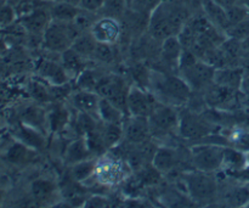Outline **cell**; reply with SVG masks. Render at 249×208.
Here are the masks:
<instances>
[{
    "mask_svg": "<svg viewBox=\"0 0 249 208\" xmlns=\"http://www.w3.org/2000/svg\"><path fill=\"white\" fill-rule=\"evenodd\" d=\"M243 80V70L237 67H224L218 68L215 71V77H214V83L225 87L237 89L241 88Z\"/></svg>",
    "mask_w": 249,
    "mask_h": 208,
    "instance_id": "22",
    "label": "cell"
},
{
    "mask_svg": "<svg viewBox=\"0 0 249 208\" xmlns=\"http://www.w3.org/2000/svg\"><path fill=\"white\" fill-rule=\"evenodd\" d=\"M225 149L223 146L204 144L197 145L191 150L192 167L197 170L214 173L223 168Z\"/></svg>",
    "mask_w": 249,
    "mask_h": 208,
    "instance_id": "6",
    "label": "cell"
},
{
    "mask_svg": "<svg viewBox=\"0 0 249 208\" xmlns=\"http://www.w3.org/2000/svg\"><path fill=\"white\" fill-rule=\"evenodd\" d=\"M97 117L100 118V121L105 122V123H123L125 119V113L117 106H114L111 101L104 99V97H100Z\"/></svg>",
    "mask_w": 249,
    "mask_h": 208,
    "instance_id": "23",
    "label": "cell"
},
{
    "mask_svg": "<svg viewBox=\"0 0 249 208\" xmlns=\"http://www.w3.org/2000/svg\"><path fill=\"white\" fill-rule=\"evenodd\" d=\"M241 2H242L243 5H246V6L249 9V0H241Z\"/></svg>",
    "mask_w": 249,
    "mask_h": 208,
    "instance_id": "41",
    "label": "cell"
},
{
    "mask_svg": "<svg viewBox=\"0 0 249 208\" xmlns=\"http://www.w3.org/2000/svg\"><path fill=\"white\" fill-rule=\"evenodd\" d=\"M226 36L229 38L237 39V40H245V39L249 38V16L236 23L235 26L230 27L226 31Z\"/></svg>",
    "mask_w": 249,
    "mask_h": 208,
    "instance_id": "33",
    "label": "cell"
},
{
    "mask_svg": "<svg viewBox=\"0 0 249 208\" xmlns=\"http://www.w3.org/2000/svg\"><path fill=\"white\" fill-rule=\"evenodd\" d=\"M215 71L216 68L214 66L202 58H198L191 66L179 71V75L186 80V83L194 92V90L208 89L214 83Z\"/></svg>",
    "mask_w": 249,
    "mask_h": 208,
    "instance_id": "9",
    "label": "cell"
},
{
    "mask_svg": "<svg viewBox=\"0 0 249 208\" xmlns=\"http://www.w3.org/2000/svg\"><path fill=\"white\" fill-rule=\"evenodd\" d=\"M213 1H215L216 4L223 6L224 9H228V7L232 6V5H236L238 4V2H241V0H213Z\"/></svg>",
    "mask_w": 249,
    "mask_h": 208,
    "instance_id": "39",
    "label": "cell"
},
{
    "mask_svg": "<svg viewBox=\"0 0 249 208\" xmlns=\"http://www.w3.org/2000/svg\"><path fill=\"white\" fill-rule=\"evenodd\" d=\"M32 196L39 204L48 202L56 191V185L49 179H36L32 183Z\"/></svg>",
    "mask_w": 249,
    "mask_h": 208,
    "instance_id": "27",
    "label": "cell"
},
{
    "mask_svg": "<svg viewBox=\"0 0 249 208\" xmlns=\"http://www.w3.org/2000/svg\"><path fill=\"white\" fill-rule=\"evenodd\" d=\"M1 197H2V195H1V191H0V201H1Z\"/></svg>",
    "mask_w": 249,
    "mask_h": 208,
    "instance_id": "42",
    "label": "cell"
},
{
    "mask_svg": "<svg viewBox=\"0 0 249 208\" xmlns=\"http://www.w3.org/2000/svg\"><path fill=\"white\" fill-rule=\"evenodd\" d=\"M19 19V23L22 24L24 29L27 32H29L33 36H41L45 32L46 27L49 26V23L51 22V15H50V7L46 9L44 6H38L33 10L32 12H29L26 16L21 17Z\"/></svg>",
    "mask_w": 249,
    "mask_h": 208,
    "instance_id": "13",
    "label": "cell"
},
{
    "mask_svg": "<svg viewBox=\"0 0 249 208\" xmlns=\"http://www.w3.org/2000/svg\"><path fill=\"white\" fill-rule=\"evenodd\" d=\"M100 126L102 140L107 149H113L124 139L123 123H105Z\"/></svg>",
    "mask_w": 249,
    "mask_h": 208,
    "instance_id": "24",
    "label": "cell"
},
{
    "mask_svg": "<svg viewBox=\"0 0 249 208\" xmlns=\"http://www.w3.org/2000/svg\"><path fill=\"white\" fill-rule=\"evenodd\" d=\"M95 168H96V163L94 161L85 160L82 162H78L73 165L72 168V177L75 183H82L84 180L89 179L92 174L95 173Z\"/></svg>",
    "mask_w": 249,
    "mask_h": 208,
    "instance_id": "31",
    "label": "cell"
},
{
    "mask_svg": "<svg viewBox=\"0 0 249 208\" xmlns=\"http://www.w3.org/2000/svg\"><path fill=\"white\" fill-rule=\"evenodd\" d=\"M124 140L129 145H139L150 141L151 129L148 124V119L143 117H131L124 119L123 122Z\"/></svg>",
    "mask_w": 249,
    "mask_h": 208,
    "instance_id": "11",
    "label": "cell"
},
{
    "mask_svg": "<svg viewBox=\"0 0 249 208\" xmlns=\"http://www.w3.org/2000/svg\"><path fill=\"white\" fill-rule=\"evenodd\" d=\"M190 19L186 9L172 0H165L148 19L147 33L156 41L162 43L169 37L178 36L187 19Z\"/></svg>",
    "mask_w": 249,
    "mask_h": 208,
    "instance_id": "1",
    "label": "cell"
},
{
    "mask_svg": "<svg viewBox=\"0 0 249 208\" xmlns=\"http://www.w3.org/2000/svg\"><path fill=\"white\" fill-rule=\"evenodd\" d=\"M90 153H91V151H90L89 145H88L87 140L83 136V138L74 140L67 146V150H66V161L68 163H71V165H75V163L88 160Z\"/></svg>",
    "mask_w": 249,
    "mask_h": 208,
    "instance_id": "25",
    "label": "cell"
},
{
    "mask_svg": "<svg viewBox=\"0 0 249 208\" xmlns=\"http://www.w3.org/2000/svg\"><path fill=\"white\" fill-rule=\"evenodd\" d=\"M147 119L152 136H165L179 129L180 113L175 106L158 101Z\"/></svg>",
    "mask_w": 249,
    "mask_h": 208,
    "instance_id": "5",
    "label": "cell"
},
{
    "mask_svg": "<svg viewBox=\"0 0 249 208\" xmlns=\"http://www.w3.org/2000/svg\"><path fill=\"white\" fill-rule=\"evenodd\" d=\"M88 58L83 57L74 49L70 48L61 54V65L65 68L70 78H77L83 71L87 70Z\"/></svg>",
    "mask_w": 249,
    "mask_h": 208,
    "instance_id": "17",
    "label": "cell"
},
{
    "mask_svg": "<svg viewBox=\"0 0 249 208\" xmlns=\"http://www.w3.org/2000/svg\"><path fill=\"white\" fill-rule=\"evenodd\" d=\"M185 184L191 197L196 201H208L214 197L218 190L215 178L213 173L202 172L195 170V172L185 175Z\"/></svg>",
    "mask_w": 249,
    "mask_h": 208,
    "instance_id": "7",
    "label": "cell"
},
{
    "mask_svg": "<svg viewBox=\"0 0 249 208\" xmlns=\"http://www.w3.org/2000/svg\"><path fill=\"white\" fill-rule=\"evenodd\" d=\"M27 156V149L24 148L21 144H15L10 148V150L7 151L6 158L12 163H19L26 158Z\"/></svg>",
    "mask_w": 249,
    "mask_h": 208,
    "instance_id": "36",
    "label": "cell"
},
{
    "mask_svg": "<svg viewBox=\"0 0 249 208\" xmlns=\"http://www.w3.org/2000/svg\"><path fill=\"white\" fill-rule=\"evenodd\" d=\"M80 32L75 28L72 22H61L51 19L49 26L41 37L44 48L53 53L62 54L72 46Z\"/></svg>",
    "mask_w": 249,
    "mask_h": 208,
    "instance_id": "3",
    "label": "cell"
},
{
    "mask_svg": "<svg viewBox=\"0 0 249 208\" xmlns=\"http://www.w3.org/2000/svg\"><path fill=\"white\" fill-rule=\"evenodd\" d=\"M39 72L43 76L45 79H48L49 82L53 85H63L67 84L68 75L66 73L63 66L57 62H53V61H45V62L41 63L40 68H39Z\"/></svg>",
    "mask_w": 249,
    "mask_h": 208,
    "instance_id": "20",
    "label": "cell"
},
{
    "mask_svg": "<svg viewBox=\"0 0 249 208\" xmlns=\"http://www.w3.org/2000/svg\"><path fill=\"white\" fill-rule=\"evenodd\" d=\"M114 45L116 44H106L97 41V46L95 49L92 58L97 61V62L104 63V65H112L116 61V49H114Z\"/></svg>",
    "mask_w": 249,
    "mask_h": 208,
    "instance_id": "30",
    "label": "cell"
},
{
    "mask_svg": "<svg viewBox=\"0 0 249 208\" xmlns=\"http://www.w3.org/2000/svg\"><path fill=\"white\" fill-rule=\"evenodd\" d=\"M129 88L126 85L125 78L121 75H107L100 77L96 83L95 92L99 94L100 97L111 101L114 106L128 114V107H126V97H128Z\"/></svg>",
    "mask_w": 249,
    "mask_h": 208,
    "instance_id": "4",
    "label": "cell"
},
{
    "mask_svg": "<svg viewBox=\"0 0 249 208\" xmlns=\"http://www.w3.org/2000/svg\"><path fill=\"white\" fill-rule=\"evenodd\" d=\"M129 75L133 77L134 83L143 89L150 90L151 83V71L143 63H134L129 68Z\"/></svg>",
    "mask_w": 249,
    "mask_h": 208,
    "instance_id": "28",
    "label": "cell"
},
{
    "mask_svg": "<svg viewBox=\"0 0 249 208\" xmlns=\"http://www.w3.org/2000/svg\"><path fill=\"white\" fill-rule=\"evenodd\" d=\"M80 7L77 4L67 1V0H58L50 6L51 19L61 22H73L79 12Z\"/></svg>",
    "mask_w": 249,
    "mask_h": 208,
    "instance_id": "21",
    "label": "cell"
},
{
    "mask_svg": "<svg viewBox=\"0 0 249 208\" xmlns=\"http://www.w3.org/2000/svg\"><path fill=\"white\" fill-rule=\"evenodd\" d=\"M105 0H80L78 6L83 10H87V11L90 12H100L104 7Z\"/></svg>",
    "mask_w": 249,
    "mask_h": 208,
    "instance_id": "37",
    "label": "cell"
},
{
    "mask_svg": "<svg viewBox=\"0 0 249 208\" xmlns=\"http://www.w3.org/2000/svg\"><path fill=\"white\" fill-rule=\"evenodd\" d=\"M100 96L96 92L91 90H79L72 96L73 106L77 109L78 112H84L91 116L97 117V109H99Z\"/></svg>",
    "mask_w": 249,
    "mask_h": 208,
    "instance_id": "15",
    "label": "cell"
},
{
    "mask_svg": "<svg viewBox=\"0 0 249 208\" xmlns=\"http://www.w3.org/2000/svg\"><path fill=\"white\" fill-rule=\"evenodd\" d=\"M202 9L209 21L226 34V31L230 28L226 10L213 0H202Z\"/></svg>",
    "mask_w": 249,
    "mask_h": 208,
    "instance_id": "16",
    "label": "cell"
},
{
    "mask_svg": "<svg viewBox=\"0 0 249 208\" xmlns=\"http://www.w3.org/2000/svg\"><path fill=\"white\" fill-rule=\"evenodd\" d=\"M182 50H184V48H182L178 36H173L164 39L160 43V54H158L163 66L167 68H172V70L175 67L179 71V61Z\"/></svg>",
    "mask_w": 249,
    "mask_h": 208,
    "instance_id": "14",
    "label": "cell"
},
{
    "mask_svg": "<svg viewBox=\"0 0 249 208\" xmlns=\"http://www.w3.org/2000/svg\"><path fill=\"white\" fill-rule=\"evenodd\" d=\"M105 162L106 165L96 163L95 174L97 175L99 180H101L102 183H107V184H114V183H118L122 178H124L123 168H122L123 161L107 160Z\"/></svg>",
    "mask_w": 249,
    "mask_h": 208,
    "instance_id": "18",
    "label": "cell"
},
{
    "mask_svg": "<svg viewBox=\"0 0 249 208\" xmlns=\"http://www.w3.org/2000/svg\"><path fill=\"white\" fill-rule=\"evenodd\" d=\"M90 32L99 43L116 44L121 38L122 26L118 19L101 16L96 19Z\"/></svg>",
    "mask_w": 249,
    "mask_h": 208,
    "instance_id": "12",
    "label": "cell"
},
{
    "mask_svg": "<svg viewBox=\"0 0 249 208\" xmlns=\"http://www.w3.org/2000/svg\"><path fill=\"white\" fill-rule=\"evenodd\" d=\"M157 102V97L151 90L143 89L136 84L130 85L129 88L128 97H126L129 116L148 118Z\"/></svg>",
    "mask_w": 249,
    "mask_h": 208,
    "instance_id": "8",
    "label": "cell"
},
{
    "mask_svg": "<svg viewBox=\"0 0 249 208\" xmlns=\"http://www.w3.org/2000/svg\"><path fill=\"white\" fill-rule=\"evenodd\" d=\"M126 9H128L126 0H105L101 11H105L104 16L119 19V17H123Z\"/></svg>",
    "mask_w": 249,
    "mask_h": 208,
    "instance_id": "32",
    "label": "cell"
},
{
    "mask_svg": "<svg viewBox=\"0 0 249 208\" xmlns=\"http://www.w3.org/2000/svg\"><path fill=\"white\" fill-rule=\"evenodd\" d=\"M165 0H126V5L131 11L150 17L151 14Z\"/></svg>",
    "mask_w": 249,
    "mask_h": 208,
    "instance_id": "29",
    "label": "cell"
},
{
    "mask_svg": "<svg viewBox=\"0 0 249 208\" xmlns=\"http://www.w3.org/2000/svg\"><path fill=\"white\" fill-rule=\"evenodd\" d=\"M19 1H22V0H7V2H9V4H11L12 6H15V5H17Z\"/></svg>",
    "mask_w": 249,
    "mask_h": 208,
    "instance_id": "40",
    "label": "cell"
},
{
    "mask_svg": "<svg viewBox=\"0 0 249 208\" xmlns=\"http://www.w3.org/2000/svg\"><path fill=\"white\" fill-rule=\"evenodd\" d=\"M150 90L158 101L175 107L186 104L192 93L181 76L167 72H151Z\"/></svg>",
    "mask_w": 249,
    "mask_h": 208,
    "instance_id": "2",
    "label": "cell"
},
{
    "mask_svg": "<svg viewBox=\"0 0 249 208\" xmlns=\"http://www.w3.org/2000/svg\"><path fill=\"white\" fill-rule=\"evenodd\" d=\"M17 19L16 10L9 2L0 4V28H6L12 26L15 19Z\"/></svg>",
    "mask_w": 249,
    "mask_h": 208,
    "instance_id": "35",
    "label": "cell"
},
{
    "mask_svg": "<svg viewBox=\"0 0 249 208\" xmlns=\"http://www.w3.org/2000/svg\"><path fill=\"white\" fill-rule=\"evenodd\" d=\"M31 93L32 96L36 100H38V101H46V100H49V96H50L49 90L46 89L44 85L39 84V83H34V84L32 85Z\"/></svg>",
    "mask_w": 249,
    "mask_h": 208,
    "instance_id": "38",
    "label": "cell"
},
{
    "mask_svg": "<svg viewBox=\"0 0 249 208\" xmlns=\"http://www.w3.org/2000/svg\"><path fill=\"white\" fill-rule=\"evenodd\" d=\"M178 131L182 138L196 140V139H201L209 134L211 127L202 116L195 113V112L185 111L180 114Z\"/></svg>",
    "mask_w": 249,
    "mask_h": 208,
    "instance_id": "10",
    "label": "cell"
},
{
    "mask_svg": "<svg viewBox=\"0 0 249 208\" xmlns=\"http://www.w3.org/2000/svg\"><path fill=\"white\" fill-rule=\"evenodd\" d=\"M68 122V111L62 107H56L49 117V124L53 131H60Z\"/></svg>",
    "mask_w": 249,
    "mask_h": 208,
    "instance_id": "34",
    "label": "cell"
},
{
    "mask_svg": "<svg viewBox=\"0 0 249 208\" xmlns=\"http://www.w3.org/2000/svg\"><path fill=\"white\" fill-rule=\"evenodd\" d=\"M96 46H97V40L94 38L91 32L87 31V32H82V33L75 38V40L73 41L71 48L74 49V50L77 51L78 54H80L83 57L90 60V58H92V56H94Z\"/></svg>",
    "mask_w": 249,
    "mask_h": 208,
    "instance_id": "26",
    "label": "cell"
},
{
    "mask_svg": "<svg viewBox=\"0 0 249 208\" xmlns=\"http://www.w3.org/2000/svg\"><path fill=\"white\" fill-rule=\"evenodd\" d=\"M153 167L162 174L170 173L178 165V155L174 149H170L164 146L160 148L153 153L152 161H151Z\"/></svg>",
    "mask_w": 249,
    "mask_h": 208,
    "instance_id": "19",
    "label": "cell"
}]
</instances>
